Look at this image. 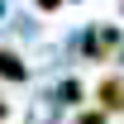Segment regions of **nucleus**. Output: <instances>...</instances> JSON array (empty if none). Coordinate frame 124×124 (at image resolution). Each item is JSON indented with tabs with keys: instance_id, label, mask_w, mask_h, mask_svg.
I'll list each match as a JSON object with an SVG mask.
<instances>
[{
	"instance_id": "1",
	"label": "nucleus",
	"mask_w": 124,
	"mask_h": 124,
	"mask_svg": "<svg viewBox=\"0 0 124 124\" xmlns=\"http://www.w3.org/2000/svg\"><path fill=\"white\" fill-rule=\"evenodd\" d=\"M38 5H43V10H53V5H57V0H38Z\"/></svg>"
}]
</instances>
